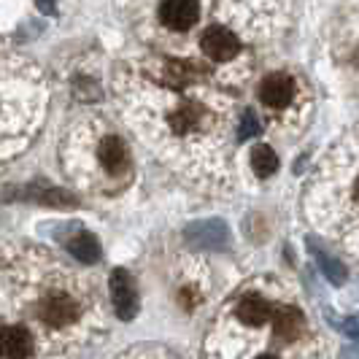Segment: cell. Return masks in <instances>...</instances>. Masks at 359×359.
Listing matches in <instances>:
<instances>
[{"mask_svg":"<svg viewBox=\"0 0 359 359\" xmlns=\"http://www.w3.org/2000/svg\"><path fill=\"white\" fill-rule=\"evenodd\" d=\"M38 316L52 327H68L79 316V306L68 294H46L38 303Z\"/></svg>","mask_w":359,"mask_h":359,"instance_id":"6da1fadb","label":"cell"},{"mask_svg":"<svg viewBox=\"0 0 359 359\" xmlns=\"http://www.w3.org/2000/svg\"><path fill=\"white\" fill-rule=\"evenodd\" d=\"M111 300H114V308L122 319H133L138 313V292H135V284L125 270L111 273Z\"/></svg>","mask_w":359,"mask_h":359,"instance_id":"7a4b0ae2","label":"cell"},{"mask_svg":"<svg viewBox=\"0 0 359 359\" xmlns=\"http://www.w3.org/2000/svg\"><path fill=\"white\" fill-rule=\"evenodd\" d=\"M162 22L170 30H189L198 22V0H162Z\"/></svg>","mask_w":359,"mask_h":359,"instance_id":"3957f363","label":"cell"},{"mask_svg":"<svg viewBox=\"0 0 359 359\" xmlns=\"http://www.w3.org/2000/svg\"><path fill=\"white\" fill-rule=\"evenodd\" d=\"M203 52L208 54L216 62H224V60H233L238 54V38L224 30V27H208L205 36H203Z\"/></svg>","mask_w":359,"mask_h":359,"instance_id":"277c9868","label":"cell"},{"mask_svg":"<svg viewBox=\"0 0 359 359\" xmlns=\"http://www.w3.org/2000/svg\"><path fill=\"white\" fill-rule=\"evenodd\" d=\"M292 95H294V81L284 73H270L259 87V97L270 108H284L292 100Z\"/></svg>","mask_w":359,"mask_h":359,"instance_id":"5b68a950","label":"cell"},{"mask_svg":"<svg viewBox=\"0 0 359 359\" xmlns=\"http://www.w3.org/2000/svg\"><path fill=\"white\" fill-rule=\"evenodd\" d=\"M33 354V338L22 327H6L0 332V359H27Z\"/></svg>","mask_w":359,"mask_h":359,"instance_id":"8992f818","label":"cell"},{"mask_svg":"<svg viewBox=\"0 0 359 359\" xmlns=\"http://www.w3.org/2000/svg\"><path fill=\"white\" fill-rule=\"evenodd\" d=\"M100 162H103V168H106L108 173H114V176H119V173H125L127 170V162H130V154H127V146L116 138V135H108L103 138V144H100Z\"/></svg>","mask_w":359,"mask_h":359,"instance_id":"52a82bcc","label":"cell"},{"mask_svg":"<svg viewBox=\"0 0 359 359\" xmlns=\"http://www.w3.org/2000/svg\"><path fill=\"white\" fill-rule=\"evenodd\" d=\"M273 316V306L268 300H262L259 294H249L238 303V319L243 324H252V327H259L265 324Z\"/></svg>","mask_w":359,"mask_h":359,"instance_id":"ba28073f","label":"cell"},{"mask_svg":"<svg viewBox=\"0 0 359 359\" xmlns=\"http://www.w3.org/2000/svg\"><path fill=\"white\" fill-rule=\"evenodd\" d=\"M270 319H273V330H276V335H278V338H284V341L297 338V332H300V327H303L300 311H294V308H276Z\"/></svg>","mask_w":359,"mask_h":359,"instance_id":"9c48e42d","label":"cell"},{"mask_svg":"<svg viewBox=\"0 0 359 359\" xmlns=\"http://www.w3.org/2000/svg\"><path fill=\"white\" fill-rule=\"evenodd\" d=\"M68 252H71L76 259H81V262H97L100 246H97V241H95L90 233H79L68 241Z\"/></svg>","mask_w":359,"mask_h":359,"instance_id":"30bf717a","label":"cell"},{"mask_svg":"<svg viewBox=\"0 0 359 359\" xmlns=\"http://www.w3.org/2000/svg\"><path fill=\"white\" fill-rule=\"evenodd\" d=\"M252 165H254V173L259 179H268V176L276 173V168H278V157H276V151L270 146H257L252 151Z\"/></svg>","mask_w":359,"mask_h":359,"instance_id":"8fae6325","label":"cell"},{"mask_svg":"<svg viewBox=\"0 0 359 359\" xmlns=\"http://www.w3.org/2000/svg\"><path fill=\"white\" fill-rule=\"evenodd\" d=\"M259 127L254 122V116H243V130H241V138H252Z\"/></svg>","mask_w":359,"mask_h":359,"instance_id":"7c38bea8","label":"cell"},{"mask_svg":"<svg viewBox=\"0 0 359 359\" xmlns=\"http://www.w3.org/2000/svg\"><path fill=\"white\" fill-rule=\"evenodd\" d=\"M259 359H273V357H259Z\"/></svg>","mask_w":359,"mask_h":359,"instance_id":"4fadbf2b","label":"cell"}]
</instances>
